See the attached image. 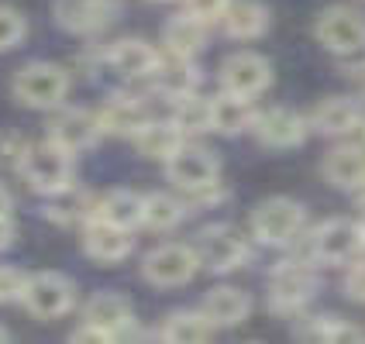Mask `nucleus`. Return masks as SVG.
Wrapping results in <instances>:
<instances>
[{
	"mask_svg": "<svg viewBox=\"0 0 365 344\" xmlns=\"http://www.w3.org/2000/svg\"><path fill=\"white\" fill-rule=\"evenodd\" d=\"M52 18L62 31L73 35H97L114 18V0H56Z\"/></svg>",
	"mask_w": 365,
	"mask_h": 344,
	"instance_id": "nucleus-15",
	"label": "nucleus"
},
{
	"mask_svg": "<svg viewBox=\"0 0 365 344\" xmlns=\"http://www.w3.org/2000/svg\"><path fill=\"white\" fill-rule=\"evenodd\" d=\"M186 214H190V207L176 193H148L145 197V227H152V231H173L182 224Z\"/></svg>",
	"mask_w": 365,
	"mask_h": 344,
	"instance_id": "nucleus-30",
	"label": "nucleus"
},
{
	"mask_svg": "<svg viewBox=\"0 0 365 344\" xmlns=\"http://www.w3.org/2000/svg\"><path fill=\"white\" fill-rule=\"evenodd\" d=\"M169 103H173L169 118H173V124L180 127L186 138L210 131V100H207V97L186 93V97H176V100H169Z\"/></svg>",
	"mask_w": 365,
	"mask_h": 344,
	"instance_id": "nucleus-29",
	"label": "nucleus"
},
{
	"mask_svg": "<svg viewBox=\"0 0 365 344\" xmlns=\"http://www.w3.org/2000/svg\"><path fill=\"white\" fill-rule=\"evenodd\" d=\"M355 200H359V210H362V214H365V186H362V189H359V193H355Z\"/></svg>",
	"mask_w": 365,
	"mask_h": 344,
	"instance_id": "nucleus-40",
	"label": "nucleus"
},
{
	"mask_svg": "<svg viewBox=\"0 0 365 344\" xmlns=\"http://www.w3.org/2000/svg\"><path fill=\"white\" fill-rule=\"evenodd\" d=\"M18 172L21 179L28 182L31 193H38V197L48 200V197H59V193L76 186V155L66 152L52 138H41V142L28 145Z\"/></svg>",
	"mask_w": 365,
	"mask_h": 344,
	"instance_id": "nucleus-1",
	"label": "nucleus"
},
{
	"mask_svg": "<svg viewBox=\"0 0 365 344\" xmlns=\"http://www.w3.org/2000/svg\"><path fill=\"white\" fill-rule=\"evenodd\" d=\"M314 35H317V41L324 45L327 52H334V56L362 52L365 48V14L355 11V7H345V4L324 7V11L317 14Z\"/></svg>",
	"mask_w": 365,
	"mask_h": 344,
	"instance_id": "nucleus-9",
	"label": "nucleus"
},
{
	"mask_svg": "<svg viewBox=\"0 0 365 344\" xmlns=\"http://www.w3.org/2000/svg\"><path fill=\"white\" fill-rule=\"evenodd\" d=\"M93 217L135 231V227H142L145 224V197L142 193H135V189H107L101 200H97Z\"/></svg>",
	"mask_w": 365,
	"mask_h": 344,
	"instance_id": "nucleus-26",
	"label": "nucleus"
},
{
	"mask_svg": "<svg viewBox=\"0 0 365 344\" xmlns=\"http://www.w3.org/2000/svg\"><path fill=\"white\" fill-rule=\"evenodd\" d=\"M217 327L207 320L203 310H176L169 313L159 327V341H173V344H200V341H210Z\"/></svg>",
	"mask_w": 365,
	"mask_h": 344,
	"instance_id": "nucleus-28",
	"label": "nucleus"
},
{
	"mask_svg": "<svg viewBox=\"0 0 365 344\" xmlns=\"http://www.w3.org/2000/svg\"><path fill=\"white\" fill-rule=\"evenodd\" d=\"M200 255L193 244L182 241H165L159 248H152L142 262V276L145 283L159 286V289H176V286H186L197 272H200Z\"/></svg>",
	"mask_w": 365,
	"mask_h": 344,
	"instance_id": "nucleus-7",
	"label": "nucleus"
},
{
	"mask_svg": "<svg viewBox=\"0 0 365 344\" xmlns=\"http://www.w3.org/2000/svg\"><path fill=\"white\" fill-rule=\"evenodd\" d=\"M131 142H135V148H138L142 159H152V162L165 165L176 152H180L182 145H186V135L173 124V118H165V121H155V118H152Z\"/></svg>",
	"mask_w": 365,
	"mask_h": 344,
	"instance_id": "nucleus-22",
	"label": "nucleus"
},
{
	"mask_svg": "<svg viewBox=\"0 0 365 344\" xmlns=\"http://www.w3.org/2000/svg\"><path fill=\"white\" fill-rule=\"evenodd\" d=\"M159 4H173V0H159Z\"/></svg>",
	"mask_w": 365,
	"mask_h": 344,
	"instance_id": "nucleus-42",
	"label": "nucleus"
},
{
	"mask_svg": "<svg viewBox=\"0 0 365 344\" xmlns=\"http://www.w3.org/2000/svg\"><path fill=\"white\" fill-rule=\"evenodd\" d=\"M321 176H324L334 189L345 193H359L365 186V148L359 145H334L321 162Z\"/></svg>",
	"mask_w": 365,
	"mask_h": 344,
	"instance_id": "nucleus-18",
	"label": "nucleus"
},
{
	"mask_svg": "<svg viewBox=\"0 0 365 344\" xmlns=\"http://www.w3.org/2000/svg\"><path fill=\"white\" fill-rule=\"evenodd\" d=\"M365 251V227L351 217H331L310 234V259L317 265H351Z\"/></svg>",
	"mask_w": 365,
	"mask_h": 344,
	"instance_id": "nucleus-5",
	"label": "nucleus"
},
{
	"mask_svg": "<svg viewBox=\"0 0 365 344\" xmlns=\"http://www.w3.org/2000/svg\"><path fill=\"white\" fill-rule=\"evenodd\" d=\"M0 341H11V330H4V327H0Z\"/></svg>",
	"mask_w": 365,
	"mask_h": 344,
	"instance_id": "nucleus-41",
	"label": "nucleus"
},
{
	"mask_svg": "<svg viewBox=\"0 0 365 344\" xmlns=\"http://www.w3.org/2000/svg\"><path fill=\"white\" fill-rule=\"evenodd\" d=\"M73 303H76V286L62 272H35V276H28L24 293H21V306L31 317H41V320L66 317L73 310Z\"/></svg>",
	"mask_w": 365,
	"mask_h": 344,
	"instance_id": "nucleus-8",
	"label": "nucleus"
},
{
	"mask_svg": "<svg viewBox=\"0 0 365 344\" xmlns=\"http://www.w3.org/2000/svg\"><path fill=\"white\" fill-rule=\"evenodd\" d=\"M28 35V21L21 11L14 7H4L0 4V52H11V48H18L21 41Z\"/></svg>",
	"mask_w": 365,
	"mask_h": 344,
	"instance_id": "nucleus-32",
	"label": "nucleus"
},
{
	"mask_svg": "<svg viewBox=\"0 0 365 344\" xmlns=\"http://www.w3.org/2000/svg\"><path fill=\"white\" fill-rule=\"evenodd\" d=\"M341 142H345V145H359V148H365V114L359 118V121H355V127L348 131V135L341 138Z\"/></svg>",
	"mask_w": 365,
	"mask_h": 344,
	"instance_id": "nucleus-38",
	"label": "nucleus"
},
{
	"mask_svg": "<svg viewBox=\"0 0 365 344\" xmlns=\"http://www.w3.org/2000/svg\"><path fill=\"white\" fill-rule=\"evenodd\" d=\"M345 296L355 303H365V262H351L345 276Z\"/></svg>",
	"mask_w": 365,
	"mask_h": 344,
	"instance_id": "nucleus-36",
	"label": "nucleus"
},
{
	"mask_svg": "<svg viewBox=\"0 0 365 344\" xmlns=\"http://www.w3.org/2000/svg\"><path fill=\"white\" fill-rule=\"evenodd\" d=\"M207 45V24L197 21L193 14H176V18L165 21L163 28V48L165 52H176V56H190L197 59Z\"/></svg>",
	"mask_w": 365,
	"mask_h": 344,
	"instance_id": "nucleus-27",
	"label": "nucleus"
},
{
	"mask_svg": "<svg viewBox=\"0 0 365 344\" xmlns=\"http://www.w3.org/2000/svg\"><path fill=\"white\" fill-rule=\"evenodd\" d=\"M362 118V107L355 100H348V97H327L314 107V114H310V127L314 131H321L327 138H345L348 131L355 127V121Z\"/></svg>",
	"mask_w": 365,
	"mask_h": 344,
	"instance_id": "nucleus-25",
	"label": "nucleus"
},
{
	"mask_svg": "<svg viewBox=\"0 0 365 344\" xmlns=\"http://www.w3.org/2000/svg\"><path fill=\"white\" fill-rule=\"evenodd\" d=\"M135 248V238L128 227H118L110 221H101V217H90L83 224V251L101 265H118L131 255Z\"/></svg>",
	"mask_w": 365,
	"mask_h": 344,
	"instance_id": "nucleus-14",
	"label": "nucleus"
},
{
	"mask_svg": "<svg viewBox=\"0 0 365 344\" xmlns=\"http://www.w3.org/2000/svg\"><path fill=\"white\" fill-rule=\"evenodd\" d=\"M221 28L235 41H255L269 31V11L259 0H231L221 18Z\"/></svg>",
	"mask_w": 365,
	"mask_h": 344,
	"instance_id": "nucleus-24",
	"label": "nucleus"
},
{
	"mask_svg": "<svg viewBox=\"0 0 365 344\" xmlns=\"http://www.w3.org/2000/svg\"><path fill=\"white\" fill-rule=\"evenodd\" d=\"M255 114L259 110L252 107V97L227 93V90H221L217 97H210V131H217L224 138H235V135L252 131Z\"/></svg>",
	"mask_w": 365,
	"mask_h": 344,
	"instance_id": "nucleus-21",
	"label": "nucleus"
},
{
	"mask_svg": "<svg viewBox=\"0 0 365 344\" xmlns=\"http://www.w3.org/2000/svg\"><path fill=\"white\" fill-rule=\"evenodd\" d=\"M203 313L214 327H238L242 320H248L252 313V300L248 293L238 286H214L207 296H203Z\"/></svg>",
	"mask_w": 365,
	"mask_h": 344,
	"instance_id": "nucleus-23",
	"label": "nucleus"
},
{
	"mask_svg": "<svg viewBox=\"0 0 365 344\" xmlns=\"http://www.w3.org/2000/svg\"><path fill=\"white\" fill-rule=\"evenodd\" d=\"M45 138H52L66 152L80 155L103 138L101 118H97V110H86V107H56V118L48 121Z\"/></svg>",
	"mask_w": 365,
	"mask_h": 344,
	"instance_id": "nucleus-10",
	"label": "nucleus"
},
{
	"mask_svg": "<svg viewBox=\"0 0 365 344\" xmlns=\"http://www.w3.org/2000/svg\"><path fill=\"white\" fill-rule=\"evenodd\" d=\"M272 83V66L259 52H235L221 62V90L242 93V97H259Z\"/></svg>",
	"mask_w": 365,
	"mask_h": 344,
	"instance_id": "nucleus-13",
	"label": "nucleus"
},
{
	"mask_svg": "<svg viewBox=\"0 0 365 344\" xmlns=\"http://www.w3.org/2000/svg\"><path fill=\"white\" fill-rule=\"evenodd\" d=\"M300 338H314V341H365V330L351 327L341 317H310L307 330H300Z\"/></svg>",
	"mask_w": 365,
	"mask_h": 344,
	"instance_id": "nucleus-31",
	"label": "nucleus"
},
{
	"mask_svg": "<svg viewBox=\"0 0 365 344\" xmlns=\"http://www.w3.org/2000/svg\"><path fill=\"white\" fill-rule=\"evenodd\" d=\"M317 289H321V279L307 259H283L269 272V310L283 317H297L317 296Z\"/></svg>",
	"mask_w": 365,
	"mask_h": 344,
	"instance_id": "nucleus-2",
	"label": "nucleus"
},
{
	"mask_svg": "<svg viewBox=\"0 0 365 344\" xmlns=\"http://www.w3.org/2000/svg\"><path fill=\"white\" fill-rule=\"evenodd\" d=\"M307 210L289 197H269L252 210V234L265 248H289L304 234Z\"/></svg>",
	"mask_w": 365,
	"mask_h": 344,
	"instance_id": "nucleus-4",
	"label": "nucleus"
},
{
	"mask_svg": "<svg viewBox=\"0 0 365 344\" xmlns=\"http://www.w3.org/2000/svg\"><path fill=\"white\" fill-rule=\"evenodd\" d=\"M28 145L31 142H24L18 131H0V165L4 169H21Z\"/></svg>",
	"mask_w": 365,
	"mask_h": 344,
	"instance_id": "nucleus-33",
	"label": "nucleus"
},
{
	"mask_svg": "<svg viewBox=\"0 0 365 344\" xmlns=\"http://www.w3.org/2000/svg\"><path fill=\"white\" fill-rule=\"evenodd\" d=\"M83 324H93L107 334V341H124L135 327V310L121 293H97L83 306Z\"/></svg>",
	"mask_w": 365,
	"mask_h": 344,
	"instance_id": "nucleus-16",
	"label": "nucleus"
},
{
	"mask_svg": "<svg viewBox=\"0 0 365 344\" xmlns=\"http://www.w3.org/2000/svg\"><path fill=\"white\" fill-rule=\"evenodd\" d=\"M107 66L124 76V80H148L155 62H159V48L148 45L145 38H121L107 48Z\"/></svg>",
	"mask_w": 365,
	"mask_h": 344,
	"instance_id": "nucleus-19",
	"label": "nucleus"
},
{
	"mask_svg": "<svg viewBox=\"0 0 365 344\" xmlns=\"http://www.w3.org/2000/svg\"><path fill=\"white\" fill-rule=\"evenodd\" d=\"M28 283V272L14 265H0V303H21V293Z\"/></svg>",
	"mask_w": 365,
	"mask_h": 344,
	"instance_id": "nucleus-34",
	"label": "nucleus"
},
{
	"mask_svg": "<svg viewBox=\"0 0 365 344\" xmlns=\"http://www.w3.org/2000/svg\"><path fill=\"white\" fill-rule=\"evenodd\" d=\"M165 176L180 193H190V189H203V186L221 179V162L214 152H207L200 145H182L165 162Z\"/></svg>",
	"mask_w": 365,
	"mask_h": 344,
	"instance_id": "nucleus-11",
	"label": "nucleus"
},
{
	"mask_svg": "<svg viewBox=\"0 0 365 344\" xmlns=\"http://www.w3.org/2000/svg\"><path fill=\"white\" fill-rule=\"evenodd\" d=\"M193 248L200 255L203 269H210L217 276H227V272L242 269L248 262V255H252L248 238H245L238 227H231V224H207L200 234H197Z\"/></svg>",
	"mask_w": 365,
	"mask_h": 344,
	"instance_id": "nucleus-6",
	"label": "nucleus"
},
{
	"mask_svg": "<svg viewBox=\"0 0 365 344\" xmlns=\"http://www.w3.org/2000/svg\"><path fill=\"white\" fill-rule=\"evenodd\" d=\"M11 207H14V200H11V189L0 182V214H11Z\"/></svg>",
	"mask_w": 365,
	"mask_h": 344,
	"instance_id": "nucleus-39",
	"label": "nucleus"
},
{
	"mask_svg": "<svg viewBox=\"0 0 365 344\" xmlns=\"http://www.w3.org/2000/svg\"><path fill=\"white\" fill-rule=\"evenodd\" d=\"M362 227H365V214H362Z\"/></svg>",
	"mask_w": 365,
	"mask_h": 344,
	"instance_id": "nucleus-43",
	"label": "nucleus"
},
{
	"mask_svg": "<svg viewBox=\"0 0 365 344\" xmlns=\"http://www.w3.org/2000/svg\"><path fill=\"white\" fill-rule=\"evenodd\" d=\"M97 118H101L103 135H114V138H135L145 124L152 121L148 107H145L138 97H124V93L110 97V100L97 110Z\"/></svg>",
	"mask_w": 365,
	"mask_h": 344,
	"instance_id": "nucleus-20",
	"label": "nucleus"
},
{
	"mask_svg": "<svg viewBox=\"0 0 365 344\" xmlns=\"http://www.w3.org/2000/svg\"><path fill=\"white\" fill-rule=\"evenodd\" d=\"M11 93L28 110H56L69 93V73L56 62H24L11 80Z\"/></svg>",
	"mask_w": 365,
	"mask_h": 344,
	"instance_id": "nucleus-3",
	"label": "nucleus"
},
{
	"mask_svg": "<svg viewBox=\"0 0 365 344\" xmlns=\"http://www.w3.org/2000/svg\"><path fill=\"white\" fill-rule=\"evenodd\" d=\"M252 131L269 148H297L310 135V118H304L293 107H265V110L255 114Z\"/></svg>",
	"mask_w": 365,
	"mask_h": 344,
	"instance_id": "nucleus-12",
	"label": "nucleus"
},
{
	"mask_svg": "<svg viewBox=\"0 0 365 344\" xmlns=\"http://www.w3.org/2000/svg\"><path fill=\"white\" fill-rule=\"evenodd\" d=\"M14 238H18V224H14V217H11V214H0V251L11 248Z\"/></svg>",
	"mask_w": 365,
	"mask_h": 344,
	"instance_id": "nucleus-37",
	"label": "nucleus"
},
{
	"mask_svg": "<svg viewBox=\"0 0 365 344\" xmlns=\"http://www.w3.org/2000/svg\"><path fill=\"white\" fill-rule=\"evenodd\" d=\"M152 86L155 93H163L165 100H176V97H186V93H197L200 86V69L190 56H176V52H159V62L152 69Z\"/></svg>",
	"mask_w": 365,
	"mask_h": 344,
	"instance_id": "nucleus-17",
	"label": "nucleus"
},
{
	"mask_svg": "<svg viewBox=\"0 0 365 344\" xmlns=\"http://www.w3.org/2000/svg\"><path fill=\"white\" fill-rule=\"evenodd\" d=\"M227 4H231V0H182V11L193 14L197 21H203V24L210 28V24H221Z\"/></svg>",
	"mask_w": 365,
	"mask_h": 344,
	"instance_id": "nucleus-35",
	"label": "nucleus"
}]
</instances>
